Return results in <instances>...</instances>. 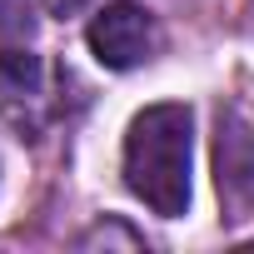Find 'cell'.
Segmentation results:
<instances>
[{
  "label": "cell",
  "instance_id": "7a4b0ae2",
  "mask_svg": "<svg viewBox=\"0 0 254 254\" xmlns=\"http://www.w3.org/2000/svg\"><path fill=\"white\" fill-rule=\"evenodd\" d=\"M90 50L105 70H135L160 50V25L135 0H110L90 20Z\"/></svg>",
  "mask_w": 254,
  "mask_h": 254
},
{
  "label": "cell",
  "instance_id": "6da1fadb",
  "mask_svg": "<svg viewBox=\"0 0 254 254\" xmlns=\"http://www.w3.org/2000/svg\"><path fill=\"white\" fill-rule=\"evenodd\" d=\"M194 120L185 105H150L125 135V185L155 214L175 219L190 204V135Z\"/></svg>",
  "mask_w": 254,
  "mask_h": 254
},
{
  "label": "cell",
  "instance_id": "3957f363",
  "mask_svg": "<svg viewBox=\"0 0 254 254\" xmlns=\"http://www.w3.org/2000/svg\"><path fill=\"white\" fill-rule=\"evenodd\" d=\"M214 185L224 199V219L254 214V120L244 110H224L214 130Z\"/></svg>",
  "mask_w": 254,
  "mask_h": 254
}]
</instances>
